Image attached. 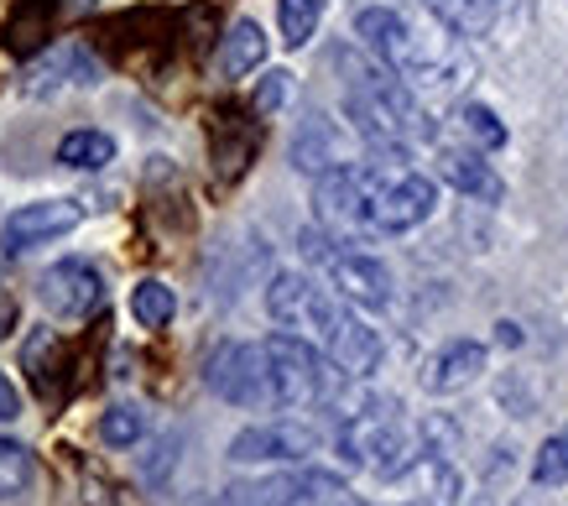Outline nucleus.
<instances>
[{"label":"nucleus","instance_id":"11","mask_svg":"<svg viewBox=\"0 0 568 506\" xmlns=\"http://www.w3.org/2000/svg\"><path fill=\"white\" fill-rule=\"evenodd\" d=\"M324 350H328V361H334V371H345L355 382L371 376V371H381V355H386L381 334L371 330V324H361L355 314H345V308H339V318L328 324Z\"/></svg>","mask_w":568,"mask_h":506},{"label":"nucleus","instance_id":"29","mask_svg":"<svg viewBox=\"0 0 568 506\" xmlns=\"http://www.w3.org/2000/svg\"><path fill=\"white\" fill-rule=\"evenodd\" d=\"M496 340H500L506 350H517V345H521V330H517V324H496Z\"/></svg>","mask_w":568,"mask_h":506},{"label":"nucleus","instance_id":"3","mask_svg":"<svg viewBox=\"0 0 568 506\" xmlns=\"http://www.w3.org/2000/svg\"><path fill=\"white\" fill-rule=\"evenodd\" d=\"M303 256L324 266L334 293L345 303H355V308H392V272H386V262L365 256V251H334L318 230H303Z\"/></svg>","mask_w":568,"mask_h":506},{"label":"nucleus","instance_id":"5","mask_svg":"<svg viewBox=\"0 0 568 506\" xmlns=\"http://www.w3.org/2000/svg\"><path fill=\"white\" fill-rule=\"evenodd\" d=\"M334 449H339L345 465H361V470L376 475H402L407 459H413V438L402 434L396 407L392 413H349V423L334 438Z\"/></svg>","mask_w":568,"mask_h":506},{"label":"nucleus","instance_id":"26","mask_svg":"<svg viewBox=\"0 0 568 506\" xmlns=\"http://www.w3.org/2000/svg\"><path fill=\"white\" fill-rule=\"evenodd\" d=\"M282 94H287V73H266L256 89V110H276L282 105Z\"/></svg>","mask_w":568,"mask_h":506},{"label":"nucleus","instance_id":"6","mask_svg":"<svg viewBox=\"0 0 568 506\" xmlns=\"http://www.w3.org/2000/svg\"><path fill=\"white\" fill-rule=\"evenodd\" d=\"M266 361H272V382H276V407H308V402L328 397L334 371L303 334H266Z\"/></svg>","mask_w":568,"mask_h":506},{"label":"nucleus","instance_id":"20","mask_svg":"<svg viewBox=\"0 0 568 506\" xmlns=\"http://www.w3.org/2000/svg\"><path fill=\"white\" fill-rule=\"evenodd\" d=\"M276 21H282V42H287V48H303V42L318 32V21H324V0H282V6H276Z\"/></svg>","mask_w":568,"mask_h":506},{"label":"nucleus","instance_id":"7","mask_svg":"<svg viewBox=\"0 0 568 506\" xmlns=\"http://www.w3.org/2000/svg\"><path fill=\"white\" fill-rule=\"evenodd\" d=\"M318 449V434L297 418H272L256 428H241L230 438V459L235 465H303Z\"/></svg>","mask_w":568,"mask_h":506},{"label":"nucleus","instance_id":"13","mask_svg":"<svg viewBox=\"0 0 568 506\" xmlns=\"http://www.w3.org/2000/svg\"><path fill=\"white\" fill-rule=\"evenodd\" d=\"M438 173H444V183H454V189L465 193V199H480V204H500V199H506V183H500V173L480 152L444 146V152H438Z\"/></svg>","mask_w":568,"mask_h":506},{"label":"nucleus","instance_id":"2","mask_svg":"<svg viewBox=\"0 0 568 506\" xmlns=\"http://www.w3.org/2000/svg\"><path fill=\"white\" fill-rule=\"evenodd\" d=\"M355 37H361L365 53L381 58V63H386L392 73H402V79L444 84V79H438V53L423 48V37L396 17L392 6H371V11H361V17H355Z\"/></svg>","mask_w":568,"mask_h":506},{"label":"nucleus","instance_id":"18","mask_svg":"<svg viewBox=\"0 0 568 506\" xmlns=\"http://www.w3.org/2000/svg\"><path fill=\"white\" fill-rule=\"evenodd\" d=\"M58 162L79 168V173H94L104 162H115V141L104 136V131H69V136L58 141Z\"/></svg>","mask_w":568,"mask_h":506},{"label":"nucleus","instance_id":"16","mask_svg":"<svg viewBox=\"0 0 568 506\" xmlns=\"http://www.w3.org/2000/svg\"><path fill=\"white\" fill-rule=\"evenodd\" d=\"M48 21H52V0H17V11L6 21V48L17 58L37 53L42 37H48Z\"/></svg>","mask_w":568,"mask_h":506},{"label":"nucleus","instance_id":"9","mask_svg":"<svg viewBox=\"0 0 568 506\" xmlns=\"http://www.w3.org/2000/svg\"><path fill=\"white\" fill-rule=\"evenodd\" d=\"M84 225V204L79 199H42V204H21L17 214H6L0 245L6 251H32L42 241H58L69 230Z\"/></svg>","mask_w":568,"mask_h":506},{"label":"nucleus","instance_id":"10","mask_svg":"<svg viewBox=\"0 0 568 506\" xmlns=\"http://www.w3.org/2000/svg\"><path fill=\"white\" fill-rule=\"evenodd\" d=\"M37 297H42L48 314L79 318L104 297V282L89 262H58V266H48V277L37 282Z\"/></svg>","mask_w":568,"mask_h":506},{"label":"nucleus","instance_id":"23","mask_svg":"<svg viewBox=\"0 0 568 506\" xmlns=\"http://www.w3.org/2000/svg\"><path fill=\"white\" fill-rule=\"evenodd\" d=\"M532 480L537 486H568V434H552L532 459Z\"/></svg>","mask_w":568,"mask_h":506},{"label":"nucleus","instance_id":"4","mask_svg":"<svg viewBox=\"0 0 568 506\" xmlns=\"http://www.w3.org/2000/svg\"><path fill=\"white\" fill-rule=\"evenodd\" d=\"M204 382L214 397H224L230 407H276V382H272V361L266 345H241L230 340L209 355Z\"/></svg>","mask_w":568,"mask_h":506},{"label":"nucleus","instance_id":"27","mask_svg":"<svg viewBox=\"0 0 568 506\" xmlns=\"http://www.w3.org/2000/svg\"><path fill=\"white\" fill-rule=\"evenodd\" d=\"M11 418H21V392L11 386V376L0 371V423H11Z\"/></svg>","mask_w":568,"mask_h":506},{"label":"nucleus","instance_id":"22","mask_svg":"<svg viewBox=\"0 0 568 506\" xmlns=\"http://www.w3.org/2000/svg\"><path fill=\"white\" fill-rule=\"evenodd\" d=\"M100 434H104V444L131 449V444H141V434H146V413H141V407H110L100 418Z\"/></svg>","mask_w":568,"mask_h":506},{"label":"nucleus","instance_id":"28","mask_svg":"<svg viewBox=\"0 0 568 506\" xmlns=\"http://www.w3.org/2000/svg\"><path fill=\"white\" fill-rule=\"evenodd\" d=\"M11 324H17V297H11V293H0V340L11 334Z\"/></svg>","mask_w":568,"mask_h":506},{"label":"nucleus","instance_id":"19","mask_svg":"<svg viewBox=\"0 0 568 506\" xmlns=\"http://www.w3.org/2000/svg\"><path fill=\"white\" fill-rule=\"evenodd\" d=\"M131 314H136V324H146V330L173 324V314H178L173 287H168V282H141L136 293H131Z\"/></svg>","mask_w":568,"mask_h":506},{"label":"nucleus","instance_id":"15","mask_svg":"<svg viewBox=\"0 0 568 506\" xmlns=\"http://www.w3.org/2000/svg\"><path fill=\"white\" fill-rule=\"evenodd\" d=\"M266 63V32H261L256 21H235L220 42V69L230 79H245V73H256Z\"/></svg>","mask_w":568,"mask_h":506},{"label":"nucleus","instance_id":"12","mask_svg":"<svg viewBox=\"0 0 568 506\" xmlns=\"http://www.w3.org/2000/svg\"><path fill=\"white\" fill-rule=\"evenodd\" d=\"M480 376H485V345H475V340H454V345H444L428 361L423 386H428V392H438V397H448V392H465V386H475Z\"/></svg>","mask_w":568,"mask_h":506},{"label":"nucleus","instance_id":"25","mask_svg":"<svg viewBox=\"0 0 568 506\" xmlns=\"http://www.w3.org/2000/svg\"><path fill=\"white\" fill-rule=\"evenodd\" d=\"M173 465H178V438L168 434V438H156V444H152V454L141 459V475H146V480H152V486H156V480H162V475L173 470Z\"/></svg>","mask_w":568,"mask_h":506},{"label":"nucleus","instance_id":"21","mask_svg":"<svg viewBox=\"0 0 568 506\" xmlns=\"http://www.w3.org/2000/svg\"><path fill=\"white\" fill-rule=\"evenodd\" d=\"M37 475V459L27 444H17V438H0V502L6 496H21V490L32 486Z\"/></svg>","mask_w":568,"mask_h":506},{"label":"nucleus","instance_id":"24","mask_svg":"<svg viewBox=\"0 0 568 506\" xmlns=\"http://www.w3.org/2000/svg\"><path fill=\"white\" fill-rule=\"evenodd\" d=\"M459 125L469 131V141H480L485 152H496V146H506V125L496 121V110H485V105H465V110H459Z\"/></svg>","mask_w":568,"mask_h":506},{"label":"nucleus","instance_id":"1","mask_svg":"<svg viewBox=\"0 0 568 506\" xmlns=\"http://www.w3.org/2000/svg\"><path fill=\"white\" fill-rule=\"evenodd\" d=\"M438 204L433 178L413 168H365L361 162V235H402L417 230Z\"/></svg>","mask_w":568,"mask_h":506},{"label":"nucleus","instance_id":"17","mask_svg":"<svg viewBox=\"0 0 568 506\" xmlns=\"http://www.w3.org/2000/svg\"><path fill=\"white\" fill-rule=\"evenodd\" d=\"M293 162L303 173H318V178L334 173V168H345V162H339V136H334L324 121H308L303 136L293 141Z\"/></svg>","mask_w":568,"mask_h":506},{"label":"nucleus","instance_id":"8","mask_svg":"<svg viewBox=\"0 0 568 506\" xmlns=\"http://www.w3.org/2000/svg\"><path fill=\"white\" fill-rule=\"evenodd\" d=\"M266 314L276 324H287V330H313L324 340L328 324L339 318V303L324 287H313L308 277H297V272H276L272 287H266Z\"/></svg>","mask_w":568,"mask_h":506},{"label":"nucleus","instance_id":"14","mask_svg":"<svg viewBox=\"0 0 568 506\" xmlns=\"http://www.w3.org/2000/svg\"><path fill=\"white\" fill-rule=\"evenodd\" d=\"M428 11L444 21L454 37H485L500 21L506 0H428Z\"/></svg>","mask_w":568,"mask_h":506}]
</instances>
